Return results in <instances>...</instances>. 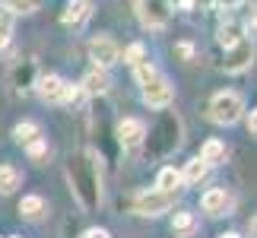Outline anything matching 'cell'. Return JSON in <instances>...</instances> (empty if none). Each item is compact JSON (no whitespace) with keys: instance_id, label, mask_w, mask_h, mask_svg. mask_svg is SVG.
<instances>
[{"instance_id":"obj_19","label":"cell","mask_w":257,"mask_h":238,"mask_svg":"<svg viewBox=\"0 0 257 238\" xmlns=\"http://www.w3.org/2000/svg\"><path fill=\"white\" fill-rule=\"evenodd\" d=\"M172 232L175 235H194L197 232V216L187 213V210H178L175 219H172Z\"/></svg>"},{"instance_id":"obj_27","label":"cell","mask_w":257,"mask_h":238,"mask_svg":"<svg viewBox=\"0 0 257 238\" xmlns=\"http://www.w3.org/2000/svg\"><path fill=\"white\" fill-rule=\"evenodd\" d=\"M216 10H235V7H241L244 0H213Z\"/></svg>"},{"instance_id":"obj_16","label":"cell","mask_w":257,"mask_h":238,"mask_svg":"<svg viewBox=\"0 0 257 238\" xmlns=\"http://www.w3.org/2000/svg\"><path fill=\"white\" fill-rule=\"evenodd\" d=\"M181 184H184V178H181V172H178L175 165H165L159 172V178H156V187H159V191H169V194H175Z\"/></svg>"},{"instance_id":"obj_3","label":"cell","mask_w":257,"mask_h":238,"mask_svg":"<svg viewBox=\"0 0 257 238\" xmlns=\"http://www.w3.org/2000/svg\"><path fill=\"white\" fill-rule=\"evenodd\" d=\"M175 206V194L169 191H159V187H153V191H143L134 197V213L137 216H146V219H156V216L169 213Z\"/></svg>"},{"instance_id":"obj_4","label":"cell","mask_w":257,"mask_h":238,"mask_svg":"<svg viewBox=\"0 0 257 238\" xmlns=\"http://www.w3.org/2000/svg\"><path fill=\"white\" fill-rule=\"evenodd\" d=\"M254 57H257L254 42L241 35L238 42H232L229 48H225V54H222V70H225V73H244V70L254 64Z\"/></svg>"},{"instance_id":"obj_5","label":"cell","mask_w":257,"mask_h":238,"mask_svg":"<svg viewBox=\"0 0 257 238\" xmlns=\"http://www.w3.org/2000/svg\"><path fill=\"white\" fill-rule=\"evenodd\" d=\"M137 16H140L143 29L159 32V29H165L169 19H172V4L169 0H137Z\"/></svg>"},{"instance_id":"obj_1","label":"cell","mask_w":257,"mask_h":238,"mask_svg":"<svg viewBox=\"0 0 257 238\" xmlns=\"http://www.w3.org/2000/svg\"><path fill=\"white\" fill-rule=\"evenodd\" d=\"M86 162H76L70 168V181H73V191L80 197V203L86 210H92L102 197V184H98V162H95V150H86L83 153Z\"/></svg>"},{"instance_id":"obj_28","label":"cell","mask_w":257,"mask_h":238,"mask_svg":"<svg viewBox=\"0 0 257 238\" xmlns=\"http://www.w3.org/2000/svg\"><path fill=\"white\" fill-rule=\"evenodd\" d=\"M175 51L181 54V57H187V61H191V57H194V45H187V42H181V45L175 48Z\"/></svg>"},{"instance_id":"obj_11","label":"cell","mask_w":257,"mask_h":238,"mask_svg":"<svg viewBox=\"0 0 257 238\" xmlns=\"http://www.w3.org/2000/svg\"><path fill=\"white\" fill-rule=\"evenodd\" d=\"M80 89L86 95H105L108 89H111V76H108V70H102V67H92V70L83 76Z\"/></svg>"},{"instance_id":"obj_14","label":"cell","mask_w":257,"mask_h":238,"mask_svg":"<svg viewBox=\"0 0 257 238\" xmlns=\"http://www.w3.org/2000/svg\"><path fill=\"white\" fill-rule=\"evenodd\" d=\"M19 184H23V172L16 165H0V194H16Z\"/></svg>"},{"instance_id":"obj_26","label":"cell","mask_w":257,"mask_h":238,"mask_svg":"<svg viewBox=\"0 0 257 238\" xmlns=\"http://www.w3.org/2000/svg\"><path fill=\"white\" fill-rule=\"evenodd\" d=\"M83 238H111V232L102 229V225H92V229H86V232H83Z\"/></svg>"},{"instance_id":"obj_13","label":"cell","mask_w":257,"mask_h":238,"mask_svg":"<svg viewBox=\"0 0 257 238\" xmlns=\"http://www.w3.org/2000/svg\"><path fill=\"white\" fill-rule=\"evenodd\" d=\"M92 16V0H70V4H67V10H64V26H83L86 19Z\"/></svg>"},{"instance_id":"obj_33","label":"cell","mask_w":257,"mask_h":238,"mask_svg":"<svg viewBox=\"0 0 257 238\" xmlns=\"http://www.w3.org/2000/svg\"><path fill=\"white\" fill-rule=\"evenodd\" d=\"M10 238H19V235H10Z\"/></svg>"},{"instance_id":"obj_6","label":"cell","mask_w":257,"mask_h":238,"mask_svg":"<svg viewBox=\"0 0 257 238\" xmlns=\"http://www.w3.org/2000/svg\"><path fill=\"white\" fill-rule=\"evenodd\" d=\"M86 51H89V61H92L95 67H102V70L121 64V45H117L111 35H95Z\"/></svg>"},{"instance_id":"obj_17","label":"cell","mask_w":257,"mask_h":238,"mask_svg":"<svg viewBox=\"0 0 257 238\" xmlns=\"http://www.w3.org/2000/svg\"><path fill=\"white\" fill-rule=\"evenodd\" d=\"M38 137H42V127H38L35 121H19V124L13 127V140H16L19 146H29V143H35Z\"/></svg>"},{"instance_id":"obj_23","label":"cell","mask_w":257,"mask_h":238,"mask_svg":"<svg viewBox=\"0 0 257 238\" xmlns=\"http://www.w3.org/2000/svg\"><path fill=\"white\" fill-rule=\"evenodd\" d=\"M156 73H159V70H156L150 61H143V64H137V67H134V79L140 83V89L150 83V79H156Z\"/></svg>"},{"instance_id":"obj_12","label":"cell","mask_w":257,"mask_h":238,"mask_svg":"<svg viewBox=\"0 0 257 238\" xmlns=\"http://www.w3.org/2000/svg\"><path fill=\"white\" fill-rule=\"evenodd\" d=\"M19 213H23V219L38 222V219H45V213H48V200L42 194H26L23 200H19Z\"/></svg>"},{"instance_id":"obj_21","label":"cell","mask_w":257,"mask_h":238,"mask_svg":"<svg viewBox=\"0 0 257 238\" xmlns=\"http://www.w3.org/2000/svg\"><path fill=\"white\" fill-rule=\"evenodd\" d=\"M13 29H16V16L10 13V10L0 7V51L13 42Z\"/></svg>"},{"instance_id":"obj_29","label":"cell","mask_w":257,"mask_h":238,"mask_svg":"<svg viewBox=\"0 0 257 238\" xmlns=\"http://www.w3.org/2000/svg\"><path fill=\"white\" fill-rule=\"evenodd\" d=\"M248 134H251V137H257V111H251V114H248Z\"/></svg>"},{"instance_id":"obj_31","label":"cell","mask_w":257,"mask_h":238,"mask_svg":"<svg viewBox=\"0 0 257 238\" xmlns=\"http://www.w3.org/2000/svg\"><path fill=\"white\" fill-rule=\"evenodd\" d=\"M219 238H241V235H238V232H222Z\"/></svg>"},{"instance_id":"obj_32","label":"cell","mask_w":257,"mask_h":238,"mask_svg":"<svg viewBox=\"0 0 257 238\" xmlns=\"http://www.w3.org/2000/svg\"><path fill=\"white\" fill-rule=\"evenodd\" d=\"M251 29H254V32H257V10H254V13H251Z\"/></svg>"},{"instance_id":"obj_8","label":"cell","mask_w":257,"mask_h":238,"mask_svg":"<svg viewBox=\"0 0 257 238\" xmlns=\"http://www.w3.org/2000/svg\"><path fill=\"white\" fill-rule=\"evenodd\" d=\"M117 143L124 146V150H137L143 140H146V124L140 117H124V121H117Z\"/></svg>"},{"instance_id":"obj_30","label":"cell","mask_w":257,"mask_h":238,"mask_svg":"<svg viewBox=\"0 0 257 238\" xmlns=\"http://www.w3.org/2000/svg\"><path fill=\"white\" fill-rule=\"evenodd\" d=\"M248 235H251V238H257V216H254V219L248 222Z\"/></svg>"},{"instance_id":"obj_25","label":"cell","mask_w":257,"mask_h":238,"mask_svg":"<svg viewBox=\"0 0 257 238\" xmlns=\"http://www.w3.org/2000/svg\"><path fill=\"white\" fill-rule=\"evenodd\" d=\"M238 32H241V29H238V26H222V29H219V42H222L225 48H229L232 42H238V38H241Z\"/></svg>"},{"instance_id":"obj_20","label":"cell","mask_w":257,"mask_h":238,"mask_svg":"<svg viewBox=\"0 0 257 238\" xmlns=\"http://www.w3.org/2000/svg\"><path fill=\"white\" fill-rule=\"evenodd\" d=\"M4 10H10L13 16H32L42 10V0H4Z\"/></svg>"},{"instance_id":"obj_24","label":"cell","mask_w":257,"mask_h":238,"mask_svg":"<svg viewBox=\"0 0 257 238\" xmlns=\"http://www.w3.org/2000/svg\"><path fill=\"white\" fill-rule=\"evenodd\" d=\"M124 61L127 64H143L146 61V48H143V42H134V45H127V51H124Z\"/></svg>"},{"instance_id":"obj_10","label":"cell","mask_w":257,"mask_h":238,"mask_svg":"<svg viewBox=\"0 0 257 238\" xmlns=\"http://www.w3.org/2000/svg\"><path fill=\"white\" fill-rule=\"evenodd\" d=\"M200 210L206 216H225L232 210V197L222 191V187H210L203 197H200Z\"/></svg>"},{"instance_id":"obj_15","label":"cell","mask_w":257,"mask_h":238,"mask_svg":"<svg viewBox=\"0 0 257 238\" xmlns=\"http://www.w3.org/2000/svg\"><path fill=\"white\" fill-rule=\"evenodd\" d=\"M206 172H210V165H206L200 156H194V159H187V162H184L181 178H184L187 184H197V181H203V178H206Z\"/></svg>"},{"instance_id":"obj_7","label":"cell","mask_w":257,"mask_h":238,"mask_svg":"<svg viewBox=\"0 0 257 238\" xmlns=\"http://www.w3.org/2000/svg\"><path fill=\"white\" fill-rule=\"evenodd\" d=\"M172 98H175V89L169 83V76H162V73H156V79H150L143 86V105H150V108H169Z\"/></svg>"},{"instance_id":"obj_18","label":"cell","mask_w":257,"mask_h":238,"mask_svg":"<svg viewBox=\"0 0 257 238\" xmlns=\"http://www.w3.org/2000/svg\"><path fill=\"white\" fill-rule=\"evenodd\" d=\"M200 159H203L206 165H219L222 159H225V143L222 140H206L200 146Z\"/></svg>"},{"instance_id":"obj_9","label":"cell","mask_w":257,"mask_h":238,"mask_svg":"<svg viewBox=\"0 0 257 238\" xmlns=\"http://www.w3.org/2000/svg\"><path fill=\"white\" fill-rule=\"evenodd\" d=\"M35 89H38V95H42L45 102L61 105L64 102V92H67V79H61L57 73H45V76L35 79Z\"/></svg>"},{"instance_id":"obj_2","label":"cell","mask_w":257,"mask_h":238,"mask_svg":"<svg viewBox=\"0 0 257 238\" xmlns=\"http://www.w3.org/2000/svg\"><path fill=\"white\" fill-rule=\"evenodd\" d=\"M206 117H210L213 124H219V127L238 124L244 117V98L235 92V89H222V92H216L210 98V105H206Z\"/></svg>"},{"instance_id":"obj_22","label":"cell","mask_w":257,"mask_h":238,"mask_svg":"<svg viewBox=\"0 0 257 238\" xmlns=\"http://www.w3.org/2000/svg\"><path fill=\"white\" fill-rule=\"evenodd\" d=\"M26 156L32 159V162H42V159H48V156H51V146H48V140H45V137H38L35 143H29V146H26Z\"/></svg>"}]
</instances>
